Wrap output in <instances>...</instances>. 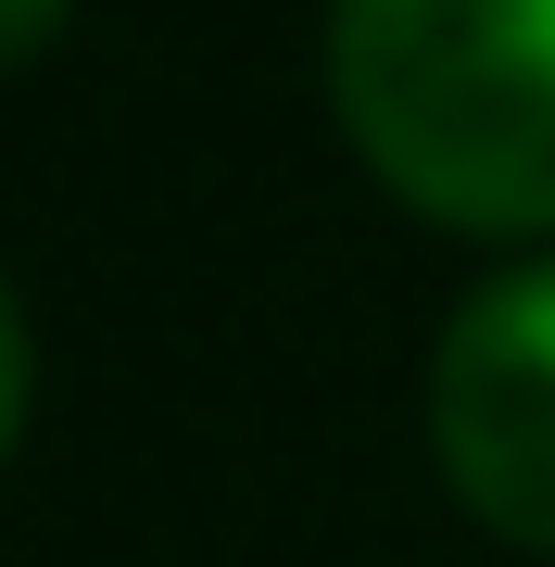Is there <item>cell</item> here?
Here are the masks:
<instances>
[{"label":"cell","instance_id":"obj_1","mask_svg":"<svg viewBox=\"0 0 555 567\" xmlns=\"http://www.w3.org/2000/svg\"><path fill=\"white\" fill-rule=\"evenodd\" d=\"M329 114L404 215L555 240V0H329Z\"/></svg>","mask_w":555,"mask_h":567},{"label":"cell","instance_id":"obj_2","mask_svg":"<svg viewBox=\"0 0 555 567\" xmlns=\"http://www.w3.org/2000/svg\"><path fill=\"white\" fill-rule=\"evenodd\" d=\"M430 454L493 543L555 555V265H505L430 353Z\"/></svg>","mask_w":555,"mask_h":567},{"label":"cell","instance_id":"obj_3","mask_svg":"<svg viewBox=\"0 0 555 567\" xmlns=\"http://www.w3.org/2000/svg\"><path fill=\"white\" fill-rule=\"evenodd\" d=\"M25 416H39V328H25V303H13V278H0V466H13V442H25Z\"/></svg>","mask_w":555,"mask_h":567},{"label":"cell","instance_id":"obj_4","mask_svg":"<svg viewBox=\"0 0 555 567\" xmlns=\"http://www.w3.org/2000/svg\"><path fill=\"white\" fill-rule=\"evenodd\" d=\"M63 13H76V0H0V76H13V63H39V51L63 39Z\"/></svg>","mask_w":555,"mask_h":567}]
</instances>
